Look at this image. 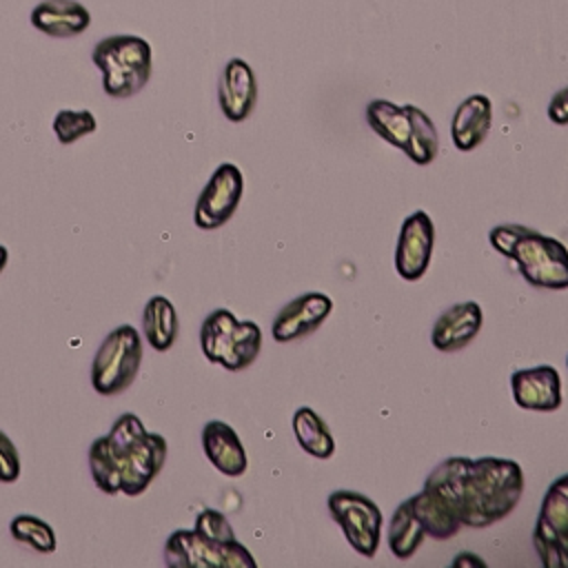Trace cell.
<instances>
[{
  "mask_svg": "<svg viewBox=\"0 0 568 568\" xmlns=\"http://www.w3.org/2000/svg\"><path fill=\"white\" fill-rule=\"evenodd\" d=\"M455 508L462 526L486 528L504 519L519 504L524 493V470L504 457H448L428 477Z\"/></svg>",
  "mask_w": 568,
  "mask_h": 568,
  "instance_id": "6da1fadb",
  "label": "cell"
},
{
  "mask_svg": "<svg viewBox=\"0 0 568 568\" xmlns=\"http://www.w3.org/2000/svg\"><path fill=\"white\" fill-rule=\"evenodd\" d=\"M104 437L120 468V493L124 497L142 495L166 462V439L160 433H149L135 413L120 415Z\"/></svg>",
  "mask_w": 568,
  "mask_h": 568,
  "instance_id": "7a4b0ae2",
  "label": "cell"
},
{
  "mask_svg": "<svg viewBox=\"0 0 568 568\" xmlns=\"http://www.w3.org/2000/svg\"><path fill=\"white\" fill-rule=\"evenodd\" d=\"M91 58L102 71V89L111 98H131L151 78V44L140 36L120 33L102 38L93 47Z\"/></svg>",
  "mask_w": 568,
  "mask_h": 568,
  "instance_id": "3957f363",
  "label": "cell"
},
{
  "mask_svg": "<svg viewBox=\"0 0 568 568\" xmlns=\"http://www.w3.org/2000/svg\"><path fill=\"white\" fill-rule=\"evenodd\" d=\"M142 337L131 324L115 326L98 346L91 362V386L98 395L111 397L126 390L142 366Z\"/></svg>",
  "mask_w": 568,
  "mask_h": 568,
  "instance_id": "277c9868",
  "label": "cell"
},
{
  "mask_svg": "<svg viewBox=\"0 0 568 568\" xmlns=\"http://www.w3.org/2000/svg\"><path fill=\"white\" fill-rule=\"evenodd\" d=\"M164 564L171 568H255L253 555L237 539L211 541L195 530H173L164 541Z\"/></svg>",
  "mask_w": 568,
  "mask_h": 568,
  "instance_id": "5b68a950",
  "label": "cell"
},
{
  "mask_svg": "<svg viewBox=\"0 0 568 568\" xmlns=\"http://www.w3.org/2000/svg\"><path fill=\"white\" fill-rule=\"evenodd\" d=\"M524 280L535 288H568V248L564 242L528 229L510 251Z\"/></svg>",
  "mask_w": 568,
  "mask_h": 568,
  "instance_id": "8992f818",
  "label": "cell"
},
{
  "mask_svg": "<svg viewBox=\"0 0 568 568\" xmlns=\"http://www.w3.org/2000/svg\"><path fill=\"white\" fill-rule=\"evenodd\" d=\"M326 504L351 548L362 557H375L384 524L379 506L355 490H335Z\"/></svg>",
  "mask_w": 568,
  "mask_h": 568,
  "instance_id": "52a82bcc",
  "label": "cell"
},
{
  "mask_svg": "<svg viewBox=\"0 0 568 568\" xmlns=\"http://www.w3.org/2000/svg\"><path fill=\"white\" fill-rule=\"evenodd\" d=\"M532 544L544 566L568 568V473L548 486Z\"/></svg>",
  "mask_w": 568,
  "mask_h": 568,
  "instance_id": "ba28073f",
  "label": "cell"
},
{
  "mask_svg": "<svg viewBox=\"0 0 568 568\" xmlns=\"http://www.w3.org/2000/svg\"><path fill=\"white\" fill-rule=\"evenodd\" d=\"M244 193V175L233 162H222L197 195L193 222L202 231L224 226L240 206Z\"/></svg>",
  "mask_w": 568,
  "mask_h": 568,
  "instance_id": "9c48e42d",
  "label": "cell"
},
{
  "mask_svg": "<svg viewBox=\"0 0 568 568\" xmlns=\"http://www.w3.org/2000/svg\"><path fill=\"white\" fill-rule=\"evenodd\" d=\"M435 248V224L426 211L410 213L399 229L395 248V271L406 282L419 280L433 257Z\"/></svg>",
  "mask_w": 568,
  "mask_h": 568,
  "instance_id": "30bf717a",
  "label": "cell"
},
{
  "mask_svg": "<svg viewBox=\"0 0 568 568\" xmlns=\"http://www.w3.org/2000/svg\"><path fill=\"white\" fill-rule=\"evenodd\" d=\"M333 313V300L326 293H304L288 302L273 320L271 333L275 342H293L317 331Z\"/></svg>",
  "mask_w": 568,
  "mask_h": 568,
  "instance_id": "8fae6325",
  "label": "cell"
},
{
  "mask_svg": "<svg viewBox=\"0 0 568 568\" xmlns=\"http://www.w3.org/2000/svg\"><path fill=\"white\" fill-rule=\"evenodd\" d=\"M510 388L519 408L552 413L561 406V377L557 368L548 364L515 371L510 377Z\"/></svg>",
  "mask_w": 568,
  "mask_h": 568,
  "instance_id": "7c38bea8",
  "label": "cell"
},
{
  "mask_svg": "<svg viewBox=\"0 0 568 568\" xmlns=\"http://www.w3.org/2000/svg\"><path fill=\"white\" fill-rule=\"evenodd\" d=\"M217 102L231 122H242L251 115L257 102V80L246 60L231 58L224 64L217 84Z\"/></svg>",
  "mask_w": 568,
  "mask_h": 568,
  "instance_id": "4fadbf2b",
  "label": "cell"
},
{
  "mask_svg": "<svg viewBox=\"0 0 568 568\" xmlns=\"http://www.w3.org/2000/svg\"><path fill=\"white\" fill-rule=\"evenodd\" d=\"M484 322L481 306L477 302H459L446 308L430 331V342L442 353H455L468 346Z\"/></svg>",
  "mask_w": 568,
  "mask_h": 568,
  "instance_id": "5bb4252c",
  "label": "cell"
},
{
  "mask_svg": "<svg viewBox=\"0 0 568 568\" xmlns=\"http://www.w3.org/2000/svg\"><path fill=\"white\" fill-rule=\"evenodd\" d=\"M202 448L206 459L226 477H242L248 459L240 435L222 419H211L202 428Z\"/></svg>",
  "mask_w": 568,
  "mask_h": 568,
  "instance_id": "9a60e30c",
  "label": "cell"
},
{
  "mask_svg": "<svg viewBox=\"0 0 568 568\" xmlns=\"http://www.w3.org/2000/svg\"><path fill=\"white\" fill-rule=\"evenodd\" d=\"M31 24L51 38H73L89 29L91 13L78 0H42L31 11Z\"/></svg>",
  "mask_w": 568,
  "mask_h": 568,
  "instance_id": "2e32d148",
  "label": "cell"
},
{
  "mask_svg": "<svg viewBox=\"0 0 568 568\" xmlns=\"http://www.w3.org/2000/svg\"><path fill=\"white\" fill-rule=\"evenodd\" d=\"M490 122H493V104L484 93H475L468 95L453 113L450 120V138L453 144L459 151H473L477 149L488 131H490Z\"/></svg>",
  "mask_w": 568,
  "mask_h": 568,
  "instance_id": "e0dca14e",
  "label": "cell"
},
{
  "mask_svg": "<svg viewBox=\"0 0 568 568\" xmlns=\"http://www.w3.org/2000/svg\"><path fill=\"white\" fill-rule=\"evenodd\" d=\"M410 506L424 532L433 539H448L457 535L462 528V521L453 504L437 488L428 484H424V488L410 497Z\"/></svg>",
  "mask_w": 568,
  "mask_h": 568,
  "instance_id": "ac0fdd59",
  "label": "cell"
},
{
  "mask_svg": "<svg viewBox=\"0 0 568 568\" xmlns=\"http://www.w3.org/2000/svg\"><path fill=\"white\" fill-rule=\"evenodd\" d=\"M180 322L173 302L164 295H153L142 308V333L149 346L158 353L169 351L178 339Z\"/></svg>",
  "mask_w": 568,
  "mask_h": 568,
  "instance_id": "d6986e66",
  "label": "cell"
},
{
  "mask_svg": "<svg viewBox=\"0 0 568 568\" xmlns=\"http://www.w3.org/2000/svg\"><path fill=\"white\" fill-rule=\"evenodd\" d=\"M366 122L382 140H386L390 146H397L404 151V146L408 142V131H410L406 106H399V104H395L390 100H382V98L371 100L366 106Z\"/></svg>",
  "mask_w": 568,
  "mask_h": 568,
  "instance_id": "ffe728a7",
  "label": "cell"
},
{
  "mask_svg": "<svg viewBox=\"0 0 568 568\" xmlns=\"http://www.w3.org/2000/svg\"><path fill=\"white\" fill-rule=\"evenodd\" d=\"M293 435L304 453L317 459H328L335 453V439L324 419L308 406L293 413Z\"/></svg>",
  "mask_w": 568,
  "mask_h": 568,
  "instance_id": "44dd1931",
  "label": "cell"
},
{
  "mask_svg": "<svg viewBox=\"0 0 568 568\" xmlns=\"http://www.w3.org/2000/svg\"><path fill=\"white\" fill-rule=\"evenodd\" d=\"M386 537H388V548H390L393 557H397V559H408L422 546L426 532L413 513L410 499L402 501L395 508Z\"/></svg>",
  "mask_w": 568,
  "mask_h": 568,
  "instance_id": "7402d4cb",
  "label": "cell"
},
{
  "mask_svg": "<svg viewBox=\"0 0 568 568\" xmlns=\"http://www.w3.org/2000/svg\"><path fill=\"white\" fill-rule=\"evenodd\" d=\"M406 113H408L410 131H408V142L404 146V153L408 155V160H413L419 166L430 164L439 149L437 129H435L433 120L419 106L406 104Z\"/></svg>",
  "mask_w": 568,
  "mask_h": 568,
  "instance_id": "603a6c76",
  "label": "cell"
},
{
  "mask_svg": "<svg viewBox=\"0 0 568 568\" xmlns=\"http://www.w3.org/2000/svg\"><path fill=\"white\" fill-rule=\"evenodd\" d=\"M260 348H262L260 326L251 320L237 322V326H235V331H233V335L226 344V351H224V357H222L220 366H224L231 373L244 371L246 366H251L255 362V357L260 355Z\"/></svg>",
  "mask_w": 568,
  "mask_h": 568,
  "instance_id": "cb8c5ba5",
  "label": "cell"
},
{
  "mask_svg": "<svg viewBox=\"0 0 568 568\" xmlns=\"http://www.w3.org/2000/svg\"><path fill=\"white\" fill-rule=\"evenodd\" d=\"M237 317L229 308H215L211 311L200 328V346L209 362L220 364L226 351V344L237 326Z\"/></svg>",
  "mask_w": 568,
  "mask_h": 568,
  "instance_id": "d4e9b609",
  "label": "cell"
},
{
  "mask_svg": "<svg viewBox=\"0 0 568 568\" xmlns=\"http://www.w3.org/2000/svg\"><path fill=\"white\" fill-rule=\"evenodd\" d=\"M9 532L16 541L27 544L29 548H33L36 552L49 555L55 550L58 539H55V530L51 528V524H47L44 519L36 517V515H16L9 524Z\"/></svg>",
  "mask_w": 568,
  "mask_h": 568,
  "instance_id": "484cf974",
  "label": "cell"
},
{
  "mask_svg": "<svg viewBox=\"0 0 568 568\" xmlns=\"http://www.w3.org/2000/svg\"><path fill=\"white\" fill-rule=\"evenodd\" d=\"M89 473L93 484L106 493V495H118L120 493V468L118 462L106 444V437L93 439L89 446Z\"/></svg>",
  "mask_w": 568,
  "mask_h": 568,
  "instance_id": "4316f807",
  "label": "cell"
},
{
  "mask_svg": "<svg viewBox=\"0 0 568 568\" xmlns=\"http://www.w3.org/2000/svg\"><path fill=\"white\" fill-rule=\"evenodd\" d=\"M53 133L60 144H73L80 138L93 133L98 129V120L89 109H60L53 118Z\"/></svg>",
  "mask_w": 568,
  "mask_h": 568,
  "instance_id": "83f0119b",
  "label": "cell"
},
{
  "mask_svg": "<svg viewBox=\"0 0 568 568\" xmlns=\"http://www.w3.org/2000/svg\"><path fill=\"white\" fill-rule=\"evenodd\" d=\"M193 530H195L200 537L211 539V541H231V539H235L233 526H231V521L226 519V515H222L220 510H213V508H204V510L195 517Z\"/></svg>",
  "mask_w": 568,
  "mask_h": 568,
  "instance_id": "f1b7e54d",
  "label": "cell"
},
{
  "mask_svg": "<svg viewBox=\"0 0 568 568\" xmlns=\"http://www.w3.org/2000/svg\"><path fill=\"white\" fill-rule=\"evenodd\" d=\"M20 473H22L20 453H18L16 444L11 442V437L0 430V481L13 484V481H18Z\"/></svg>",
  "mask_w": 568,
  "mask_h": 568,
  "instance_id": "f546056e",
  "label": "cell"
},
{
  "mask_svg": "<svg viewBox=\"0 0 568 568\" xmlns=\"http://www.w3.org/2000/svg\"><path fill=\"white\" fill-rule=\"evenodd\" d=\"M526 231H528V226H521V224H499V226H495V229L488 233V240H490V246H493L499 255L510 257L513 246L517 244V240H519Z\"/></svg>",
  "mask_w": 568,
  "mask_h": 568,
  "instance_id": "4dcf8cb0",
  "label": "cell"
},
{
  "mask_svg": "<svg viewBox=\"0 0 568 568\" xmlns=\"http://www.w3.org/2000/svg\"><path fill=\"white\" fill-rule=\"evenodd\" d=\"M548 118H550V122H555L559 126L568 124V87L559 89L550 98V102H548Z\"/></svg>",
  "mask_w": 568,
  "mask_h": 568,
  "instance_id": "1f68e13d",
  "label": "cell"
},
{
  "mask_svg": "<svg viewBox=\"0 0 568 568\" xmlns=\"http://www.w3.org/2000/svg\"><path fill=\"white\" fill-rule=\"evenodd\" d=\"M453 564L455 566H479V568H484V559H479V557H475V555H468V552H462L457 559H453Z\"/></svg>",
  "mask_w": 568,
  "mask_h": 568,
  "instance_id": "d6a6232c",
  "label": "cell"
},
{
  "mask_svg": "<svg viewBox=\"0 0 568 568\" xmlns=\"http://www.w3.org/2000/svg\"><path fill=\"white\" fill-rule=\"evenodd\" d=\"M7 262H9V251H7V246H4V244H0V273L4 271Z\"/></svg>",
  "mask_w": 568,
  "mask_h": 568,
  "instance_id": "836d02e7",
  "label": "cell"
},
{
  "mask_svg": "<svg viewBox=\"0 0 568 568\" xmlns=\"http://www.w3.org/2000/svg\"><path fill=\"white\" fill-rule=\"evenodd\" d=\"M566 364H568V359H566Z\"/></svg>",
  "mask_w": 568,
  "mask_h": 568,
  "instance_id": "e575fe53",
  "label": "cell"
}]
</instances>
